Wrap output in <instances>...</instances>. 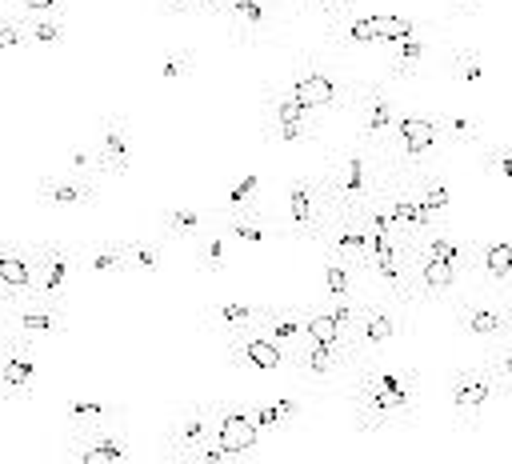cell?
Listing matches in <instances>:
<instances>
[{
  "label": "cell",
  "mask_w": 512,
  "mask_h": 464,
  "mask_svg": "<svg viewBox=\"0 0 512 464\" xmlns=\"http://www.w3.org/2000/svg\"><path fill=\"white\" fill-rule=\"evenodd\" d=\"M284 200H288V212L280 220L284 236L292 240H308L316 244V236L324 232V224L332 220V200H328V188H324V176H292L288 188H284Z\"/></svg>",
  "instance_id": "cell-7"
},
{
  "label": "cell",
  "mask_w": 512,
  "mask_h": 464,
  "mask_svg": "<svg viewBox=\"0 0 512 464\" xmlns=\"http://www.w3.org/2000/svg\"><path fill=\"white\" fill-rule=\"evenodd\" d=\"M76 252L56 244V240H44V244H32V288L36 296H48V300H60L68 304V288L76 280Z\"/></svg>",
  "instance_id": "cell-15"
},
{
  "label": "cell",
  "mask_w": 512,
  "mask_h": 464,
  "mask_svg": "<svg viewBox=\"0 0 512 464\" xmlns=\"http://www.w3.org/2000/svg\"><path fill=\"white\" fill-rule=\"evenodd\" d=\"M68 452L72 464H124V436L116 432V424L68 432Z\"/></svg>",
  "instance_id": "cell-24"
},
{
  "label": "cell",
  "mask_w": 512,
  "mask_h": 464,
  "mask_svg": "<svg viewBox=\"0 0 512 464\" xmlns=\"http://www.w3.org/2000/svg\"><path fill=\"white\" fill-rule=\"evenodd\" d=\"M36 200L44 208H92L100 200V188L84 176H68V172H44L36 180Z\"/></svg>",
  "instance_id": "cell-22"
},
{
  "label": "cell",
  "mask_w": 512,
  "mask_h": 464,
  "mask_svg": "<svg viewBox=\"0 0 512 464\" xmlns=\"http://www.w3.org/2000/svg\"><path fill=\"white\" fill-rule=\"evenodd\" d=\"M468 280L496 288V296H504L508 288V240L504 236H484L472 240V260H468Z\"/></svg>",
  "instance_id": "cell-25"
},
{
  "label": "cell",
  "mask_w": 512,
  "mask_h": 464,
  "mask_svg": "<svg viewBox=\"0 0 512 464\" xmlns=\"http://www.w3.org/2000/svg\"><path fill=\"white\" fill-rule=\"evenodd\" d=\"M476 152H480L484 168H488L500 184H508V144H504L500 136H484V144H480Z\"/></svg>",
  "instance_id": "cell-42"
},
{
  "label": "cell",
  "mask_w": 512,
  "mask_h": 464,
  "mask_svg": "<svg viewBox=\"0 0 512 464\" xmlns=\"http://www.w3.org/2000/svg\"><path fill=\"white\" fill-rule=\"evenodd\" d=\"M304 340H344L324 304L320 308H304Z\"/></svg>",
  "instance_id": "cell-43"
},
{
  "label": "cell",
  "mask_w": 512,
  "mask_h": 464,
  "mask_svg": "<svg viewBox=\"0 0 512 464\" xmlns=\"http://www.w3.org/2000/svg\"><path fill=\"white\" fill-rule=\"evenodd\" d=\"M20 20V32L28 40V48H60L68 40V28H64V16H24V12H12Z\"/></svg>",
  "instance_id": "cell-35"
},
{
  "label": "cell",
  "mask_w": 512,
  "mask_h": 464,
  "mask_svg": "<svg viewBox=\"0 0 512 464\" xmlns=\"http://www.w3.org/2000/svg\"><path fill=\"white\" fill-rule=\"evenodd\" d=\"M452 80L460 88H468V92L484 88L488 84V60H484V52L480 48H456L452 52Z\"/></svg>",
  "instance_id": "cell-38"
},
{
  "label": "cell",
  "mask_w": 512,
  "mask_h": 464,
  "mask_svg": "<svg viewBox=\"0 0 512 464\" xmlns=\"http://www.w3.org/2000/svg\"><path fill=\"white\" fill-rule=\"evenodd\" d=\"M76 268L88 272V276H124V272H132V268H128V256H124V248H120V240L88 244V248L76 256Z\"/></svg>",
  "instance_id": "cell-33"
},
{
  "label": "cell",
  "mask_w": 512,
  "mask_h": 464,
  "mask_svg": "<svg viewBox=\"0 0 512 464\" xmlns=\"http://www.w3.org/2000/svg\"><path fill=\"white\" fill-rule=\"evenodd\" d=\"M36 384V340L4 328L0 336V396L8 404H24Z\"/></svg>",
  "instance_id": "cell-13"
},
{
  "label": "cell",
  "mask_w": 512,
  "mask_h": 464,
  "mask_svg": "<svg viewBox=\"0 0 512 464\" xmlns=\"http://www.w3.org/2000/svg\"><path fill=\"white\" fill-rule=\"evenodd\" d=\"M212 440L232 452L244 456L260 444V428L248 416V404H232V400H212Z\"/></svg>",
  "instance_id": "cell-19"
},
{
  "label": "cell",
  "mask_w": 512,
  "mask_h": 464,
  "mask_svg": "<svg viewBox=\"0 0 512 464\" xmlns=\"http://www.w3.org/2000/svg\"><path fill=\"white\" fill-rule=\"evenodd\" d=\"M404 180H408V188H412V196L420 200L424 212H432L440 224L452 216V188L436 168H420V172H412Z\"/></svg>",
  "instance_id": "cell-31"
},
{
  "label": "cell",
  "mask_w": 512,
  "mask_h": 464,
  "mask_svg": "<svg viewBox=\"0 0 512 464\" xmlns=\"http://www.w3.org/2000/svg\"><path fill=\"white\" fill-rule=\"evenodd\" d=\"M260 308H264L260 300L228 296V300H220V304H212V308H208V316H204V332H208V336H216V340H236V336H244V332H252V328H256Z\"/></svg>",
  "instance_id": "cell-26"
},
{
  "label": "cell",
  "mask_w": 512,
  "mask_h": 464,
  "mask_svg": "<svg viewBox=\"0 0 512 464\" xmlns=\"http://www.w3.org/2000/svg\"><path fill=\"white\" fill-rule=\"evenodd\" d=\"M224 360L244 372H280V368H288V348L272 344L268 336H260L252 328L236 340H224Z\"/></svg>",
  "instance_id": "cell-20"
},
{
  "label": "cell",
  "mask_w": 512,
  "mask_h": 464,
  "mask_svg": "<svg viewBox=\"0 0 512 464\" xmlns=\"http://www.w3.org/2000/svg\"><path fill=\"white\" fill-rule=\"evenodd\" d=\"M196 244V272L200 276H220L224 268H228V236L220 232V224H212L200 240H192Z\"/></svg>",
  "instance_id": "cell-37"
},
{
  "label": "cell",
  "mask_w": 512,
  "mask_h": 464,
  "mask_svg": "<svg viewBox=\"0 0 512 464\" xmlns=\"http://www.w3.org/2000/svg\"><path fill=\"white\" fill-rule=\"evenodd\" d=\"M436 124H440V136L448 148H480L484 144V124L472 112H444V116H436Z\"/></svg>",
  "instance_id": "cell-34"
},
{
  "label": "cell",
  "mask_w": 512,
  "mask_h": 464,
  "mask_svg": "<svg viewBox=\"0 0 512 464\" xmlns=\"http://www.w3.org/2000/svg\"><path fill=\"white\" fill-rule=\"evenodd\" d=\"M504 392L508 384L488 368V360H476V364H460L448 380V404H452V416L460 428H484L492 420V412L504 404Z\"/></svg>",
  "instance_id": "cell-5"
},
{
  "label": "cell",
  "mask_w": 512,
  "mask_h": 464,
  "mask_svg": "<svg viewBox=\"0 0 512 464\" xmlns=\"http://www.w3.org/2000/svg\"><path fill=\"white\" fill-rule=\"evenodd\" d=\"M208 436H212V400H200V404L184 408V412L172 420V428H168L164 440H160V452H164V460H172V464H192V456L204 448Z\"/></svg>",
  "instance_id": "cell-17"
},
{
  "label": "cell",
  "mask_w": 512,
  "mask_h": 464,
  "mask_svg": "<svg viewBox=\"0 0 512 464\" xmlns=\"http://www.w3.org/2000/svg\"><path fill=\"white\" fill-rule=\"evenodd\" d=\"M292 100H300L304 108L312 112H352L356 104V92H360V80L348 76L340 64L324 60V56H304L296 68H292V80L284 88Z\"/></svg>",
  "instance_id": "cell-3"
},
{
  "label": "cell",
  "mask_w": 512,
  "mask_h": 464,
  "mask_svg": "<svg viewBox=\"0 0 512 464\" xmlns=\"http://www.w3.org/2000/svg\"><path fill=\"white\" fill-rule=\"evenodd\" d=\"M352 4L356 0H300V12H308V16L324 20V24H336V20H344V16L356 12Z\"/></svg>",
  "instance_id": "cell-44"
},
{
  "label": "cell",
  "mask_w": 512,
  "mask_h": 464,
  "mask_svg": "<svg viewBox=\"0 0 512 464\" xmlns=\"http://www.w3.org/2000/svg\"><path fill=\"white\" fill-rule=\"evenodd\" d=\"M352 424L360 432H388V428H408L420 416V376L412 368L388 364L380 352L376 356H360L344 380L336 384Z\"/></svg>",
  "instance_id": "cell-1"
},
{
  "label": "cell",
  "mask_w": 512,
  "mask_h": 464,
  "mask_svg": "<svg viewBox=\"0 0 512 464\" xmlns=\"http://www.w3.org/2000/svg\"><path fill=\"white\" fill-rule=\"evenodd\" d=\"M256 188H260V176H256V172H244V176L228 188V196H224V204H220L216 212H240V208H252V204H256Z\"/></svg>",
  "instance_id": "cell-41"
},
{
  "label": "cell",
  "mask_w": 512,
  "mask_h": 464,
  "mask_svg": "<svg viewBox=\"0 0 512 464\" xmlns=\"http://www.w3.org/2000/svg\"><path fill=\"white\" fill-rule=\"evenodd\" d=\"M256 332L268 336L280 348H296L304 340V308H280V304H264Z\"/></svg>",
  "instance_id": "cell-30"
},
{
  "label": "cell",
  "mask_w": 512,
  "mask_h": 464,
  "mask_svg": "<svg viewBox=\"0 0 512 464\" xmlns=\"http://www.w3.org/2000/svg\"><path fill=\"white\" fill-rule=\"evenodd\" d=\"M264 104H268V120H272V140L276 144H308V140H316L320 112L304 108L284 88H268L264 92Z\"/></svg>",
  "instance_id": "cell-18"
},
{
  "label": "cell",
  "mask_w": 512,
  "mask_h": 464,
  "mask_svg": "<svg viewBox=\"0 0 512 464\" xmlns=\"http://www.w3.org/2000/svg\"><path fill=\"white\" fill-rule=\"evenodd\" d=\"M356 276L360 272H352L348 264L324 256V300H356Z\"/></svg>",
  "instance_id": "cell-39"
},
{
  "label": "cell",
  "mask_w": 512,
  "mask_h": 464,
  "mask_svg": "<svg viewBox=\"0 0 512 464\" xmlns=\"http://www.w3.org/2000/svg\"><path fill=\"white\" fill-rule=\"evenodd\" d=\"M32 292V248L0 240V304H12Z\"/></svg>",
  "instance_id": "cell-28"
},
{
  "label": "cell",
  "mask_w": 512,
  "mask_h": 464,
  "mask_svg": "<svg viewBox=\"0 0 512 464\" xmlns=\"http://www.w3.org/2000/svg\"><path fill=\"white\" fill-rule=\"evenodd\" d=\"M432 24L420 16H392V12H376V16H344L336 24H328V44L332 48H368V44H392L404 36H420Z\"/></svg>",
  "instance_id": "cell-8"
},
{
  "label": "cell",
  "mask_w": 512,
  "mask_h": 464,
  "mask_svg": "<svg viewBox=\"0 0 512 464\" xmlns=\"http://www.w3.org/2000/svg\"><path fill=\"white\" fill-rule=\"evenodd\" d=\"M236 464H272V460H248V456H236ZM288 464V460H284Z\"/></svg>",
  "instance_id": "cell-51"
},
{
  "label": "cell",
  "mask_w": 512,
  "mask_h": 464,
  "mask_svg": "<svg viewBox=\"0 0 512 464\" xmlns=\"http://www.w3.org/2000/svg\"><path fill=\"white\" fill-rule=\"evenodd\" d=\"M440 148H448V144L440 136L436 116L408 112V116H396V128H392V136L380 152V164H384L388 176H412V172L428 168Z\"/></svg>",
  "instance_id": "cell-6"
},
{
  "label": "cell",
  "mask_w": 512,
  "mask_h": 464,
  "mask_svg": "<svg viewBox=\"0 0 512 464\" xmlns=\"http://www.w3.org/2000/svg\"><path fill=\"white\" fill-rule=\"evenodd\" d=\"M212 224H216V212H204V208H192V204H168L156 220V236L164 244H192Z\"/></svg>",
  "instance_id": "cell-27"
},
{
  "label": "cell",
  "mask_w": 512,
  "mask_h": 464,
  "mask_svg": "<svg viewBox=\"0 0 512 464\" xmlns=\"http://www.w3.org/2000/svg\"><path fill=\"white\" fill-rule=\"evenodd\" d=\"M268 404V412L276 416V424H280V432L300 416V400H292V396H272V400H264Z\"/></svg>",
  "instance_id": "cell-46"
},
{
  "label": "cell",
  "mask_w": 512,
  "mask_h": 464,
  "mask_svg": "<svg viewBox=\"0 0 512 464\" xmlns=\"http://www.w3.org/2000/svg\"><path fill=\"white\" fill-rule=\"evenodd\" d=\"M124 416L120 404H108V400H92V396H76L68 408H64V424L68 432H84V428H100V424H116Z\"/></svg>",
  "instance_id": "cell-32"
},
{
  "label": "cell",
  "mask_w": 512,
  "mask_h": 464,
  "mask_svg": "<svg viewBox=\"0 0 512 464\" xmlns=\"http://www.w3.org/2000/svg\"><path fill=\"white\" fill-rule=\"evenodd\" d=\"M120 248L128 256L132 272H148V276L164 272V240L160 236H128V240H120Z\"/></svg>",
  "instance_id": "cell-36"
},
{
  "label": "cell",
  "mask_w": 512,
  "mask_h": 464,
  "mask_svg": "<svg viewBox=\"0 0 512 464\" xmlns=\"http://www.w3.org/2000/svg\"><path fill=\"white\" fill-rule=\"evenodd\" d=\"M356 364L348 340H300L288 352V368L304 384H340L344 372Z\"/></svg>",
  "instance_id": "cell-10"
},
{
  "label": "cell",
  "mask_w": 512,
  "mask_h": 464,
  "mask_svg": "<svg viewBox=\"0 0 512 464\" xmlns=\"http://www.w3.org/2000/svg\"><path fill=\"white\" fill-rule=\"evenodd\" d=\"M428 56H432V40H424V32L384 44V80L388 84L392 80H416L424 72Z\"/></svg>",
  "instance_id": "cell-29"
},
{
  "label": "cell",
  "mask_w": 512,
  "mask_h": 464,
  "mask_svg": "<svg viewBox=\"0 0 512 464\" xmlns=\"http://www.w3.org/2000/svg\"><path fill=\"white\" fill-rule=\"evenodd\" d=\"M160 16H216L220 0H156Z\"/></svg>",
  "instance_id": "cell-45"
},
{
  "label": "cell",
  "mask_w": 512,
  "mask_h": 464,
  "mask_svg": "<svg viewBox=\"0 0 512 464\" xmlns=\"http://www.w3.org/2000/svg\"><path fill=\"white\" fill-rule=\"evenodd\" d=\"M4 328L28 336V340H56L68 332V304L48 300V296H20L4 304Z\"/></svg>",
  "instance_id": "cell-12"
},
{
  "label": "cell",
  "mask_w": 512,
  "mask_h": 464,
  "mask_svg": "<svg viewBox=\"0 0 512 464\" xmlns=\"http://www.w3.org/2000/svg\"><path fill=\"white\" fill-rule=\"evenodd\" d=\"M412 324V308L388 300V296H356V312H352V328H348V348L352 356H376L388 344L404 340Z\"/></svg>",
  "instance_id": "cell-4"
},
{
  "label": "cell",
  "mask_w": 512,
  "mask_h": 464,
  "mask_svg": "<svg viewBox=\"0 0 512 464\" xmlns=\"http://www.w3.org/2000/svg\"><path fill=\"white\" fill-rule=\"evenodd\" d=\"M216 224L228 236V244H268V240L284 236L280 220H272L260 204L240 208V212H216Z\"/></svg>",
  "instance_id": "cell-23"
},
{
  "label": "cell",
  "mask_w": 512,
  "mask_h": 464,
  "mask_svg": "<svg viewBox=\"0 0 512 464\" xmlns=\"http://www.w3.org/2000/svg\"><path fill=\"white\" fill-rule=\"evenodd\" d=\"M68 176H84V180L100 176V168H96V156H92V152H84V148L68 152Z\"/></svg>",
  "instance_id": "cell-48"
},
{
  "label": "cell",
  "mask_w": 512,
  "mask_h": 464,
  "mask_svg": "<svg viewBox=\"0 0 512 464\" xmlns=\"http://www.w3.org/2000/svg\"><path fill=\"white\" fill-rule=\"evenodd\" d=\"M68 0H16L12 12H24V16H64Z\"/></svg>",
  "instance_id": "cell-47"
},
{
  "label": "cell",
  "mask_w": 512,
  "mask_h": 464,
  "mask_svg": "<svg viewBox=\"0 0 512 464\" xmlns=\"http://www.w3.org/2000/svg\"><path fill=\"white\" fill-rule=\"evenodd\" d=\"M456 324L476 344H500L508 340V304L500 296H456Z\"/></svg>",
  "instance_id": "cell-16"
},
{
  "label": "cell",
  "mask_w": 512,
  "mask_h": 464,
  "mask_svg": "<svg viewBox=\"0 0 512 464\" xmlns=\"http://www.w3.org/2000/svg\"><path fill=\"white\" fill-rule=\"evenodd\" d=\"M320 176H324L332 212H360L376 196V188L384 180V164H380V152L376 148L352 140V144H344L328 160V168Z\"/></svg>",
  "instance_id": "cell-2"
},
{
  "label": "cell",
  "mask_w": 512,
  "mask_h": 464,
  "mask_svg": "<svg viewBox=\"0 0 512 464\" xmlns=\"http://www.w3.org/2000/svg\"><path fill=\"white\" fill-rule=\"evenodd\" d=\"M352 112H356V140L376 148V152H384V144H388V136L396 128V104H392L388 80L384 76L380 80H360Z\"/></svg>",
  "instance_id": "cell-11"
},
{
  "label": "cell",
  "mask_w": 512,
  "mask_h": 464,
  "mask_svg": "<svg viewBox=\"0 0 512 464\" xmlns=\"http://www.w3.org/2000/svg\"><path fill=\"white\" fill-rule=\"evenodd\" d=\"M216 20L228 28V40L240 48L268 44L284 20V0H220Z\"/></svg>",
  "instance_id": "cell-9"
},
{
  "label": "cell",
  "mask_w": 512,
  "mask_h": 464,
  "mask_svg": "<svg viewBox=\"0 0 512 464\" xmlns=\"http://www.w3.org/2000/svg\"><path fill=\"white\" fill-rule=\"evenodd\" d=\"M448 4H452V12H456V16H476L484 0H448Z\"/></svg>",
  "instance_id": "cell-50"
},
{
  "label": "cell",
  "mask_w": 512,
  "mask_h": 464,
  "mask_svg": "<svg viewBox=\"0 0 512 464\" xmlns=\"http://www.w3.org/2000/svg\"><path fill=\"white\" fill-rule=\"evenodd\" d=\"M316 244L324 248L328 260H340V264H348L352 272L364 276V268H368V224H364L360 212H332V220L324 224Z\"/></svg>",
  "instance_id": "cell-14"
},
{
  "label": "cell",
  "mask_w": 512,
  "mask_h": 464,
  "mask_svg": "<svg viewBox=\"0 0 512 464\" xmlns=\"http://www.w3.org/2000/svg\"><path fill=\"white\" fill-rule=\"evenodd\" d=\"M192 464H236V456H232V452H224V448L208 436V440H204V448L192 456Z\"/></svg>",
  "instance_id": "cell-49"
},
{
  "label": "cell",
  "mask_w": 512,
  "mask_h": 464,
  "mask_svg": "<svg viewBox=\"0 0 512 464\" xmlns=\"http://www.w3.org/2000/svg\"><path fill=\"white\" fill-rule=\"evenodd\" d=\"M92 156H96L100 176H124V172H128V164H132V148H128V120H124L120 112L100 116Z\"/></svg>",
  "instance_id": "cell-21"
},
{
  "label": "cell",
  "mask_w": 512,
  "mask_h": 464,
  "mask_svg": "<svg viewBox=\"0 0 512 464\" xmlns=\"http://www.w3.org/2000/svg\"><path fill=\"white\" fill-rule=\"evenodd\" d=\"M196 76V56L188 48H172L160 56V80L164 84H180V80H192Z\"/></svg>",
  "instance_id": "cell-40"
}]
</instances>
